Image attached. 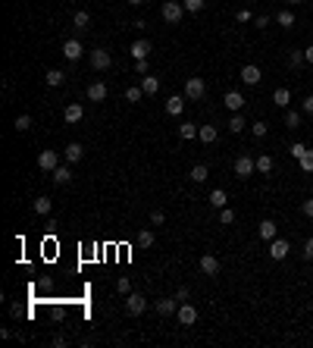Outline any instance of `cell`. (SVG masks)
<instances>
[{
    "label": "cell",
    "mask_w": 313,
    "mask_h": 348,
    "mask_svg": "<svg viewBox=\"0 0 313 348\" xmlns=\"http://www.w3.org/2000/svg\"><path fill=\"white\" fill-rule=\"evenodd\" d=\"M204 94H207V82L201 76H191L188 82H185V98H188V100H201Z\"/></svg>",
    "instance_id": "obj_1"
},
{
    "label": "cell",
    "mask_w": 313,
    "mask_h": 348,
    "mask_svg": "<svg viewBox=\"0 0 313 348\" xmlns=\"http://www.w3.org/2000/svg\"><path fill=\"white\" fill-rule=\"evenodd\" d=\"M125 310H129L132 317H141L147 310V298L141 292H129V295H125Z\"/></svg>",
    "instance_id": "obj_2"
},
{
    "label": "cell",
    "mask_w": 313,
    "mask_h": 348,
    "mask_svg": "<svg viewBox=\"0 0 313 348\" xmlns=\"http://www.w3.org/2000/svg\"><path fill=\"white\" fill-rule=\"evenodd\" d=\"M160 13H163V19L169 22V26H179L182 16H185V6L176 4V0H163V10H160Z\"/></svg>",
    "instance_id": "obj_3"
},
{
    "label": "cell",
    "mask_w": 313,
    "mask_h": 348,
    "mask_svg": "<svg viewBox=\"0 0 313 348\" xmlns=\"http://www.w3.org/2000/svg\"><path fill=\"white\" fill-rule=\"evenodd\" d=\"M110 66H113L110 50H103V48H94V50H91V69H97V72H107Z\"/></svg>",
    "instance_id": "obj_4"
},
{
    "label": "cell",
    "mask_w": 313,
    "mask_h": 348,
    "mask_svg": "<svg viewBox=\"0 0 313 348\" xmlns=\"http://www.w3.org/2000/svg\"><path fill=\"white\" fill-rule=\"evenodd\" d=\"M254 172H257V160L248 157V154H241V157L235 160V176H238V179H248V176H254Z\"/></svg>",
    "instance_id": "obj_5"
},
{
    "label": "cell",
    "mask_w": 313,
    "mask_h": 348,
    "mask_svg": "<svg viewBox=\"0 0 313 348\" xmlns=\"http://www.w3.org/2000/svg\"><path fill=\"white\" fill-rule=\"evenodd\" d=\"M176 317H179V323H182V326H191V323L198 320V308H194V304H188V301H182V304H179V310H176Z\"/></svg>",
    "instance_id": "obj_6"
},
{
    "label": "cell",
    "mask_w": 313,
    "mask_h": 348,
    "mask_svg": "<svg viewBox=\"0 0 313 348\" xmlns=\"http://www.w3.org/2000/svg\"><path fill=\"white\" fill-rule=\"evenodd\" d=\"M38 166L44 172H53L56 166H60V154H56V150H41L38 154Z\"/></svg>",
    "instance_id": "obj_7"
},
{
    "label": "cell",
    "mask_w": 313,
    "mask_h": 348,
    "mask_svg": "<svg viewBox=\"0 0 313 348\" xmlns=\"http://www.w3.org/2000/svg\"><path fill=\"white\" fill-rule=\"evenodd\" d=\"M288 251H292V245H288L285 238L276 236V238L270 242V258H273V260H285V258H288Z\"/></svg>",
    "instance_id": "obj_8"
},
{
    "label": "cell",
    "mask_w": 313,
    "mask_h": 348,
    "mask_svg": "<svg viewBox=\"0 0 313 348\" xmlns=\"http://www.w3.org/2000/svg\"><path fill=\"white\" fill-rule=\"evenodd\" d=\"M82 54H85V48H82V41H78V38H69L66 44H63V56H66V60H82Z\"/></svg>",
    "instance_id": "obj_9"
},
{
    "label": "cell",
    "mask_w": 313,
    "mask_h": 348,
    "mask_svg": "<svg viewBox=\"0 0 313 348\" xmlns=\"http://www.w3.org/2000/svg\"><path fill=\"white\" fill-rule=\"evenodd\" d=\"M154 308H157V314H160V317H172V314L179 310V298H176V295H172V298H160Z\"/></svg>",
    "instance_id": "obj_10"
},
{
    "label": "cell",
    "mask_w": 313,
    "mask_h": 348,
    "mask_svg": "<svg viewBox=\"0 0 313 348\" xmlns=\"http://www.w3.org/2000/svg\"><path fill=\"white\" fill-rule=\"evenodd\" d=\"M223 104H226L232 113H241V110H245V94H241V91H226Z\"/></svg>",
    "instance_id": "obj_11"
},
{
    "label": "cell",
    "mask_w": 313,
    "mask_h": 348,
    "mask_svg": "<svg viewBox=\"0 0 313 348\" xmlns=\"http://www.w3.org/2000/svg\"><path fill=\"white\" fill-rule=\"evenodd\" d=\"M241 78H245V85H260L263 72H260L254 63H245V66H241Z\"/></svg>",
    "instance_id": "obj_12"
},
{
    "label": "cell",
    "mask_w": 313,
    "mask_h": 348,
    "mask_svg": "<svg viewBox=\"0 0 313 348\" xmlns=\"http://www.w3.org/2000/svg\"><path fill=\"white\" fill-rule=\"evenodd\" d=\"M201 273H204V276H219V258H213V254H204V258H201Z\"/></svg>",
    "instance_id": "obj_13"
},
{
    "label": "cell",
    "mask_w": 313,
    "mask_h": 348,
    "mask_svg": "<svg viewBox=\"0 0 313 348\" xmlns=\"http://www.w3.org/2000/svg\"><path fill=\"white\" fill-rule=\"evenodd\" d=\"M63 157H66V164H78V160L85 157V148L78 144V142H69V148L63 150Z\"/></svg>",
    "instance_id": "obj_14"
},
{
    "label": "cell",
    "mask_w": 313,
    "mask_h": 348,
    "mask_svg": "<svg viewBox=\"0 0 313 348\" xmlns=\"http://www.w3.org/2000/svg\"><path fill=\"white\" fill-rule=\"evenodd\" d=\"M257 232H260V238H263V242H273L276 236H279V226H276L273 220H263V223L257 226Z\"/></svg>",
    "instance_id": "obj_15"
},
{
    "label": "cell",
    "mask_w": 313,
    "mask_h": 348,
    "mask_svg": "<svg viewBox=\"0 0 313 348\" xmlns=\"http://www.w3.org/2000/svg\"><path fill=\"white\" fill-rule=\"evenodd\" d=\"M88 100H94V104L107 100V85H103V82H91L88 85Z\"/></svg>",
    "instance_id": "obj_16"
},
{
    "label": "cell",
    "mask_w": 313,
    "mask_h": 348,
    "mask_svg": "<svg viewBox=\"0 0 313 348\" xmlns=\"http://www.w3.org/2000/svg\"><path fill=\"white\" fill-rule=\"evenodd\" d=\"M82 116H85V110H82V104H69V107L63 110V120H66L69 126H72V122H78V120H82Z\"/></svg>",
    "instance_id": "obj_17"
},
{
    "label": "cell",
    "mask_w": 313,
    "mask_h": 348,
    "mask_svg": "<svg viewBox=\"0 0 313 348\" xmlns=\"http://www.w3.org/2000/svg\"><path fill=\"white\" fill-rule=\"evenodd\" d=\"M129 54L135 56V60H147V54H150V41H144V38H141V41H135L132 48H129Z\"/></svg>",
    "instance_id": "obj_18"
},
{
    "label": "cell",
    "mask_w": 313,
    "mask_h": 348,
    "mask_svg": "<svg viewBox=\"0 0 313 348\" xmlns=\"http://www.w3.org/2000/svg\"><path fill=\"white\" fill-rule=\"evenodd\" d=\"M273 104H276V107H282V110H288V104H292V91H288V88H276L273 91Z\"/></svg>",
    "instance_id": "obj_19"
},
{
    "label": "cell",
    "mask_w": 313,
    "mask_h": 348,
    "mask_svg": "<svg viewBox=\"0 0 313 348\" xmlns=\"http://www.w3.org/2000/svg\"><path fill=\"white\" fill-rule=\"evenodd\" d=\"M141 91H144L147 98L157 94V91H160V78L157 76H141Z\"/></svg>",
    "instance_id": "obj_20"
},
{
    "label": "cell",
    "mask_w": 313,
    "mask_h": 348,
    "mask_svg": "<svg viewBox=\"0 0 313 348\" xmlns=\"http://www.w3.org/2000/svg\"><path fill=\"white\" fill-rule=\"evenodd\" d=\"M185 100H188L185 94H182V98H169V100H166V113H169V116H182V110H185Z\"/></svg>",
    "instance_id": "obj_21"
},
{
    "label": "cell",
    "mask_w": 313,
    "mask_h": 348,
    "mask_svg": "<svg viewBox=\"0 0 313 348\" xmlns=\"http://www.w3.org/2000/svg\"><path fill=\"white\" fill-rule=\"evenodd\" d=\"M53 182H56V185H69V182H72V170L60 164V166L53 170Z\"/></svg>",
    "instance_id": "obj_22"
},
{
    "label": "cell",
    "mask_w": 313,
    "mask_h": 348,
    "mask_svg": "<svg viewBox=\"0 0 313 348\" xmlns=\"http://www.w3.org/2000/svg\"><path fill=\"white\" fill-rule=\"evenodd\" d=\"M44 82H47L50 88H60V85L66 82V72H63V69H50V72L44 76Z\"/></svg>",
    "instance_id": "obj_23"
},
{
    "label": "cell",
    "mask_w": 313,
    "mask_h": 348,
    "mask_svg": "<svg viewBox=\"0 0 313 348\" xmlns=\"http://www.w3.org/2000/svg\"><path fill=\"white\" fill-rule=\"evenodd\" d=\"M210 204L216 207V210H223V207L229 204V194H226L223 188H213V192H210Z\"/></svg>",
    "instance_id": "obj_24"
},
{
    "label": "cell",
    "mask_w": 313,
    "mask_h": 348,
    "mask_svg": "<svg viewBox=\"0 0 313 348\" xmlns=\"http://www.w3.org/2000/svg\"><path fill=\"white\" fill-rule=\"evenodd\" d=\"M254 160H257V172H273V166H276V160L270 154H260V157H254Z\"/></svg>",
    "instance_id": "obj_25"
},
{
    "label": "cell",
    "mask_w": 313,
    "mask_h": 348,
    "mask_svg": "<svg viewBox=\"0 0 313 348\" xmlns=\"http://www.w3.org/2000/svg\"><path fill=\"white\" fill-rule=\"evenodd\" d=\"M198 132H201V126H194V122H182V126H179V135L185 138V142H191Z\"/></svg>",
    "instance_id": "obj_26"
},
{
    "label": "cell",
    "mask_w": 313,
    "mask_h": 348,
    "mask_svg": "<svg viewBox=\"0 0 313 348\" xmlns=\"http://www.w3.org/2000/svg\"><path fill=\"white\" fill-rule=\"evenodd\" d=\"M198 138H201L204 144H213V142H216V126H201Z\"/></svg>",
    "instance_id": "obj_27"
},
{
    "label": "cell",
    "mask_w": 313,
    "mask_h": 348,
    "mask_svg": "<svg viewBox=\"0 0 313 348\" xmlns=\"http://www.w3.org/2000/svg\"><path fill=\"white\" fill-rule=\"evenodd\" d=\"M72 26H75V28H78V32H85V28H88V26H91V16H88V13H85V10H78V13H75V16H72Z\"/></svg>",
    "instance_id": "obj_28"
},
{
    "label": "cell",
    "mask_w": 313,
    "mask_h": 348,
    "mask_svg": "<svg viewBox=\"0 0 313 348\" xmlns=\"http://www.w3.org/2000/svg\"><path fill=\"white\" fill-rule=\"evenodd\" d=\"M245 126H248V122H245V116H241V113H232V120H229V132H235V135H238V132H245Z\"/></svg>",
    "instance_id": "obj_29"
},
{
    "label": "cell",
    "mask_w": 313,
    "mask_h": 348,
    "mask_svg": "<svg viewBox=\"0 0 313 348\" xmlns=\"http://www.w3.org/2000/svg\"><path fill=\"white\" fill-rule=\"evenodd\" d=\"M191 179H194V182H198V185H201V182H207V179H210V170H207L204 164H198V166H191Z\"/></svg>",
    "instance_id": "obj_30"
},
{
    "label": "cell",
    "mask_w": 313,
    "mask_h": 348,
    "mask_svg": "<svg viewBox=\"0 0 313 348\" xmlns=\"http://www.w3.org/2000/svg\"><path fill=\"white\" fill-rule=\"evenodd\" d=\"M276 22H279L282 28H292V26H295V13H292V10H279V16H276Z\"/></svg>",
    "instance_id": "obj_31"
},
{
    "label": "cell",
    "mask_w": 313,
    "mask_h": 348,
    "mask_svg": "<svg viewBox=\"0 0 313 348\" xmlns=\"http://www.w3.org/2000/svg\"><path fill=\"white\" fill-rule=\"evenodd\" d=\"M50 210H53L50 198H38V201H34V214H38V216H47Z\"/></svg>",
    "instance_id": "obj_32"
},
{
    "label": "cell",
    "mask_w": 313,
    "mask_h": 348,
    "mask_svg": "<svg viewBox=\"0 0 313 348\" xmlns=\"http://www.w3.org/2000/svg\"><path fill=\"white\" fill-rule=\"evenodd\" d=\"M122 98L129 100V104H138V100L144 98V91H141V85H132V88H125V94H122Z\"/></svg>",
    "instance_id": "obj_33"
},
{
    "label": "cell",
    "mask_w": 313,
    "mask_h": 348,
    "mask_svg": "<svg viewBox=\"0 0 313 348\" xmlns=\"http://www.w3.org/2000/svg\"><path fill=\"white\" fill-rule=\"evenodd\" d=\"M307 63V56H304V50H292L288 54V66L292 69H298V66H304Z\"/></svg>",
    "instance_id": "obj_34"
},
{
    "label": "cell",
    "mask_w": 313,
    "mask_h": 348,
    "mask_svg": "<svg viewBox=\"0 0 313 348\" xmlns=\"http://www.w3.org/2000/svg\"><path fill=\"white\" fill-rule=\"evenodd\" d=\"M285 126L288 129H301V113L298 110H285Z\"/></svg>",
    "instance_id": "obj_35"
},
{
    "label": "cell",
    "mask_w": 313,
    "mask_h": 348,
    "mask_svg": "<svg viewBox=\"0 0 313 348\" xmlns=\"http://www.w3.org/2000/svg\"><path fill=\"white\" fill-rule=\"evenodd\" d=\"M138 245H141V248H150V245H154V232H150V229H141V232H138Z\"/></svg>",
    "instance_id": "obj_36"
},
{
    "label": "cell",
    "mask_w": 313,
    "mask_h": 348,
    "mask_svg": "<svg viewBox=\"0 0 313 348\" xmlns=\"http://www.w3.org/2000/svg\"><path fill=\"white\" fill-rule=\"evenodd\" d=\"M182 6H185V13H201L204 0H182Z\"/></svg>",
    "instance_id": "obj_37"
},
{
    "label": "cell",
    "mask_w": 313,
    "mask_h": 348,
    "mask_svg": "<svg viewBox=\"0 0 313 348\" xmlns=\"http://www.w3.org/2000/svg\"><path fill=\"white\" fill-rule=\"evenodd\" d=\"M298 164H301V170H304V172H313V150H304V157H301Z\"/></svg>",
    "instance_id": "obj_38"
},
{
    "label": "cell",
    "mask_w": 313,
    "mask_h": 348,
    "mask_svg": "<svg viewBox=\"0 0 313 348\" xmlns=\"http://www.w3.org/2000/svg\"><path fill=\"white\" fill-rule=\"evenodd\" d=\"M16 129H19V132H25V129H31V116H28V113H22V116H16Z\"/></svg>",
    "instance_id": "obj_39"
},
{
    "label": "cell",
    "mask_w": 313,
    "mask_h": 348,
    "mask_svg": "<svg viewBox=\"0 0 313 348\" xmlns=\"http://www.w3.org/2000/svg\"><path fill=\"white\" fill-rule=\"evenodd\" d=\"M116 292H119V295H129L132 292V282L125 280V276H119V280H116Z\"/></svg>",
    "instance_id": "obj_40"
},
{
    "label": "cell",
    "mask_w": 313,
    "mask_h": 348,
    "mask_svg": "<svg viewBox=\"0 0 313 348\" xmlns=\"http://www.w3.org/2000/svg\"><path fill=\"white\" fill-rule=\"evenodd\" d=\"M219 223H223V226H232V223H235V214H232L229 207H223V210H219Z\"/></svg>",
    "instance_id": "obj_41"
},
{
    "label": "cell",
    "mask_w": 313,
    "mask_h": 348,
    "mask_svg": "<svg viewBox=\"0 0 313 348\" xmlns=\"http://www.w3.org/2000/svg\"><path fill=\"white\" fill-rule=\"evenodd\" d=\"M288 150H292V157L295 160H301V157H304V150H307V144H301V142H295L292 148H288Z\"/></svg>",
    "instance_id": "obj_42"
},
{
    "label": "cell",
    "mask_w": 313,
    "mask_h": 348,
    "mask_svg": "<svg viewBox=\"0 0 313 348\" xmlns=\"http://www.w3.org/2000/svg\"><path fill=\"white\" fill-rule=\"evenodd\" d=\"M150 223H154V226H163L166 223V214L163 210H150Z\"/></svg>",
    "instance_id": "obj_43"
},
{
    "label": "cell",
    "mask_w": 313,
    "mask_h": 348,
    "mask_svg": "<svg viewBox=\"0 0 313 348\" xmlns=\"http://www.w3.org/2000/svg\"><path fill=\"white\" fill-rule=\"evenodd\" d=\"M266 129H270V126H266V122H254V126H251L254 138H263V135H266Z\"/></svg>",
    "instance_id": "obj_44"
},
{
    "label": "cell",
    "mask_w": 313,
    "mask_h": 348,
    "mask_svg": "<svg viewBox=\"0 0 313 348\" xmlns=\"http://www.w3.org/2000/svg\"><path fill=\"white\" fill-rule=\"evenodd\" d=\"M135 72H138V76H150V66H147V60H135Z\"/></svg>",
    "instance_id": "obj_45"
},
{
    "label": "cell",
    "mask_w": 313,
    "mask_h": 348,
    "mask_svg": "<svg viewBox=\"0 0 313 348\" xmlns=\"http://www.w3.org/2000/svg\"><path fill=\"white\" fill-rule=\"evenodd\" d=\"M235 19H238V22H254V13H251V10H238Z\"/></svg>",
    "instance_id": "obj_46"
},
{
    "label": "cell",
    "mask_w": 313,
    "mask_h": 348,
    "mask_svg": "<svg viewBox=\"0 0 313 348\" xmlns=\"http://www.w3.org/2000/svg\"><path fill=\"white\" fill-rule=\"evenodd\" d=\"M301 214H304V216H310V220H313V198H307L304 204H301Z\"/></svg>",
    "instance_id": "obj_47"
},
{
    "label": "cell",
    "mask_w": 313,
    "mask_h": 348,
    "mask_svg": "<svg viewBox=\"0 0 313 348\" xmlns=\"http://www.w3.org/2000/svg\"><path fill=\"white\" fill-rule=\"evenodd\" d=\"M176 298H179V301H188V298H191L188 286H179V288H176Z\"/></svg>",
    "instance_id": "obj_48"
},
{
    "label": "cell",
    "mask_w": 313,
    "mask_h": 348,
    "mask_svg": "<svg viewBox=\"0 0 313 348\" xmlns=\"http://www.w3.org/2000/svg\"><path fill=\"white\" fill-rule=\"evenodd\" d=\"M301 110H304V113H313V94H307L304 100H301Z\"/></svg>",
    "instance_id": "obj_49"
},
{
    "label": "cell",
    "mask_w": 313,
    "mask_h": 348,
    "mask_svg": "<svg viewBox=\"0 0 313 348\" xmlns=\"http://www.w3.org/2000/svg\"><path fill=\"white\" fill-rule=\"evenodd\" d=\"M301 254H304L307 260H313V238H307V242H304V251H301Z\"/></svg>",
    "instance_id": "obj_50"
},
{
    "label": "cell",
    "mask_w": 313,
    "mask_h": 348,
    "mask_svg": "<svg viewBox=\"0 0 313 348\" xmlns=\"http://www.w3.org/2000/svg\"><path fill=\"white\" fill-rule=\"evenodd\" d=\"M254 26H257V28H266V26H270V19H266V16H254Z\"/></svg>",
    "instance_id": "obj_51"
},
{
    "label": "cell",
    "mask_w": 313,
    "mask_h": 348,
    "mask_svg": "<svg viewBox=\"0 0 313 348\" xmlns=\"http://www.w3.org/2000/svg\"><path fill=\"white\" fill-rule=\"evenodd\" d=\"M304 56H307V63H313V44H310V48H304Z\"/></svg>",
    "instance_id": "obj_52"
},
{
    "label": "cell",
    "mask_w": 313,
    "mask_h": 348,
    "mask_svg": "<svg viewBox=\"0 0 313 348\" xmlns=\"http://www.w3.org/2000/svg\"><path fill=\"white\" fill-rule=\"evenodd\" d=\"M129 4H132V6H141V4H144V0H129Z\"/></svg>",
    "instance_id": "obj_53"
},
{
    "label": "cell",
    "mask_w": 313,
    "mask_h": 348,
    "mask_svg": "<svg viewBox=\"0 0 313 348\" xmlns=\"http://www.w3.org/2000/svg\"><path fill=\"white\" fill-rule=\"evenodd\" d=\"M288 4H301V0H288Z\"/></svg>",
    "instance_id": "obj_54"
}]
</instances>
